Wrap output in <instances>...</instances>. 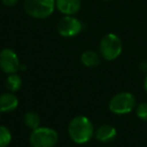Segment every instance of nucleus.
<instances>
[{
  "label": "nucleus",
  "instance_id": "13",
  "mask_svg": "<svg viewBox=\"0 0 147 147\" xmlns=\"http://www.w3.org/2000/svg\"><path fill=\"white\" fill-rule=\"evenodd\" d=\"M23 121H24V124L26 125V127H28L29 129H32V130L38 128L39 124H40V118L35 112L25 113L24 117H23Z\"/></svg>",
  "mask_w": 147,
  "mask_h": 147
},
{
  "label": "nucleus",
  "instance_id": "6",
  "mask_svg": "<svg viewBox=\"0 0 147 147\" xmlns=\"http://www.w3.org/2000/svg\"><path fill=\"white\" fill-rule=\"evenodd\" d=\"M57 31L63 37H74L82 31V22L73 15H65L57 22Z\"/></svg>",
  "mask_w": 147,
  "mask_h": 147
},
{
  "label": "nucleus",
  "instance_id": "2",
  "mask_svg": "<svg viewBox=\"0 0 147 147\" xmlns=\"http://www.w3.org/2000/svg\"><path fill=\"white\" fill-rule=\"evenodd\" d=\"M24 10L30 17L45 19L53 13L55 0H24Z\"/></svg>",
  "mask_w": 147,
  "mask_h": 147
},
{
  "label": "nucleus",
  "instance_id": "18",
  "mask_svg": "<svg viewBox=\"0 0 147 147\" xmlns=\"http://www.w3.org/2000/svg\"><path fill=\"white\" fill-rule=\"evenodd\" d=\"M103 1H112V0H103Z\"/></svg>",
  "mask_w": 147,
  "mask_h": 147
},
{
  "label": "nucleus",
  "instance_id": "15",
  "mask_svg": "<svg viewBox=\"0 0 147 147\" xmlns=\"http://www.w3.org/2000/svg\"><path fill=\"white\" fill-rule=\"evenodd\" d=\"M136 115L141 120L147 121V103H140L137 106Z\"/></svg>",
  "mask_w": 147,
  "mask_h": 147
},
{
  "label": "nucleus",
  "instance_id": "1",
  "mask_svg": "<svg viewBox=\"0 0 147 147\" xmlns=\"http://www.w3.org/2000/svg\"><path fill=\"white\" fill-rule=\"evenodd\" d=\"M67 133L75 143L85 144L95 136V128L88 117L80 115L71 119L67 127Z\"/></svg>",
  "mask_w": 147,
  "mask_h": 147
},
{
  "label": "nucleus",
  "instance_id": "19",
  "mask_svg": "<svg viewBox=\"0 0 147 147\" xmlns=\"http://www.w3.org/2000/svg\"><path fill=\"white\" fill-rule=\"evenodd\" d=\"M0 116H1V112H0Z\"/></svg>",
  "mask_w": 147,
  "mask_h": 147
},
{
  "label": "nucleus",
  "instance_id": "10",
  "mask_svg": "<svg viewBox=\"0 0 147 147\" xmlns=\"http://www.w3.org/2000/svg\"><path fill=\"white\" fill-rule=\"evenodd\" d=\"M117 136V130L115 127L109 124H104L100 126L95 132V137L98 141L102 143L111 142Z\"/></svg>",
  "mask_w": 147,
  "mask_h": 147
},
{
  "label": "nucleus",
  "instance_id": "7",
  "mask_svg": "<svg viewBox=\"0 0 147 147\" xmlns=\"http://www.w3.org/2000/svg\"><path fill=\"white\" fill-rule=\"evenodd\" d=\"M20 67L18 55L13 49H3L0 51V69L5 74H16Z\"/></svg>",
  "mask_w": 147,
  "mask_h": 147
},
{
  "label": "nucleus",
  "instance_id": "16",
  "mask_svg": "<svg viewBox=\"0 0 147 147\" xmlns=\"http://www.w3.org/2000/svg\"><path fill=\"white\" fill-rule=\"evenodd\" d=\"M18 1L19 0H2V3L5 5V6L11 7V6H14Z\"/></svg>",
  "mask_w": 147,
  "mask_h": 147
},
{
  "label": "nucleus",
  "instance_id": "9",
  "mask_svg": "<svg viewBox=\"0 0 147 147\" xmlns=\"http://www.w3.org/2000/svg\"><path fill=\"white\" fill-rule=\"evenodd\" d=\"M18 98L13 93H4L0 95V112L8 113L12 112L18 107Z\"/></svg>",
  "mask_w": 147,
  "mask_h": 147
},
{
  "label": "nucleus",
  "instance_id": "12",
  "mask_svg": "<svg viewBox=\"0 0 147 147\" xmlns=\"http://www.w3.org/2000/svg\"><path fill=\"white\" fill-rule=\"evenodd\" d=\"M22 85V79L17 74H11L7 77L5 81V87L11 93H15L21 88Z\"/></svg>",
  "mask_w": 147,
  "mask_h": 147
},
{
  "label": "nucleus",
  "instance_id": "11",
  "mask_svg": "<svg viewBox=\"0 0 147 147\" xmlns=\"http://www.w3.org/2000/svg\"><path fill=\"white\" fill-rule=\"evenodd\" d=\"M81 61L88 67H94L100 63V55L94 51H86L81 55Z\"/></svg>",
  "mask_w": 147,
  "mask_h": 147
},
{
  "label": "nucleus",
  "instance_id": "5",
  "mask_svg": "<svg viewBox=\"0 0 147 147\" xmlns=\"http://www.w3.org/2000/svg\"><path fill=\"white\" fill-rule=\"evenodd\" d=\"M136 100L134 95L129 92H121L111 98L109 102V110L116 115H125L132 112L135 108Z\"/></svg>",
  "mask_w": 147,
  "mask_h": 147
},
{
  "label": "nucleus",
  "instance_id": "4",
  "mask_svg": "<svg viewBox=\"0 0 147 147\" xmlns=\"http://www.w3.org/2000/svg\"><path fill=\"white\" fill-rule=\"evenodd\" d=\"M59 141V134L53 128L40 127L32 130L29 142L32 147H53Z\"/></svg>",
  "mask_w": 147,
  "mask_h": 147
},
{
  "label": "nucleus",
  "instance_id": "8",
  "mask_svg": "<svg viewBox=\"0 0 147 147\" xmlns=\"http://www.w3.org/2000/svg\"><path fill=\"white\" fill-rule=\"evenodd\" d=\"M55 8L65 15H74L81 9V0H55Z\"/></svg>",
  "mask_w": 147,
  "mask_h": 147
},
{
  "label": "nucleus",
  "instance_id": "3",
  "mask_svg": "<svg viewBox=\"0 0 147 147\" xmlns=\"http://www.w3.org/2000/svg\"><path fill=\"white\" fill-rule=\"evenodd\" d=\"M123 45L121 38L115 33H107L100 42V53L106 61H114L121 55Z\"/></svg>",
  "mask_w": 147,
  "mask_h": 147
},
{
  "label": "nucleus",
  "instance_id": "17",
  "mask_svg": "<svg viewBox=\"0 0 147 147\" xmlns=\"http://www.w3.org/2000/svg\"><path fill=\"white\" fill-rule=\"evenodd\" d=\"M144 90L146 91V93H147V74H146V76H145V79H144Z\"/></svg>",
  "mask_w": 147,
  "mask_h": 147
},
{
  "label": "nucleus",
  "instance_id": "14",
  "mask_svg": "<svg viewBox=\"0 0 147 147\" xmlns=\"http://www.w3.org/2000/svg\"><path fill=\"white\" fill-rule=\"evenodd\" d=\"M12 135L7 127L0 126V147H7L11 142Z\"/></svg>",
  "mask_w": 147,
  "mask_h": 147
}]
</instances>
